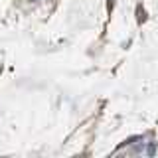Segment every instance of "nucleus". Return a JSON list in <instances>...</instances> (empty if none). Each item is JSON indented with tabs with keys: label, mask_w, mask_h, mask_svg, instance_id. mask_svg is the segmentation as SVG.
<instances>
[{
	"label": "nucleus",
	"mask_w": 158,
	"mask_h": 158,
	"mask_svg": "<svg viewBox=\"0 0 158 158\" xmlns=\"http://www.w3.org/2000/svg\"><path fill=\"white\" fill-rule=\"evenodd\" d=\"M144 20H146V12H144V8H142V6H138L136 8V22L142 24Z\"/></svg>",
	"instance_id": "obj_1"
},
{
	"label": "nucleus",
	"mask_w": 158,
	"mask_h": 158,
	"mask_svg": "<svg viewBox=\"0 0 158 158\" xmlns=\"http://www.w3.org/2000/svg\"><path fill=\"white\" fill-rule=\"evenodd\" d=\"M107 6H109V10H113V6H115V2H113V0H109V2H107Z\"/></svg>",
	"instance_id": "obj_2"
}]
</instances>
